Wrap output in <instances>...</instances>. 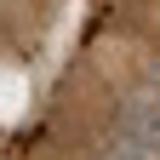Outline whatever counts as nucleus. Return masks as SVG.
<instances>
[{
  "instance_id": "f257e3e1",
  "label": "nucleus",
  "mask_w": 160,
  "mask_h": 160,
  "mask_svg": "<svg viewBox=\"0 0 160 160\" xmlns=\"http://www.w3.org/2000/svg\"><path fill=\"white\" fill-rule=\"evenodd\" d=\"M120 137H132L137 149L160 154V74H149L137 92H126V103H120Z\"/></svg>"
},
{
  "instance_id": "f03ea898",
  "label": "nucleus",
  "mask_w": 160,
  "mask_h": 160,
  "mask_svg": "<svg viewBox=\"0 0 160 160\" xmlns=\"http://www.w3.org/2000/svg\"><path fill=\"white\" fill-rule=\"evenodd\" d=\"M97 160H160V154H149V149H137L132 137H120V132H114V143H109L103 154H97Z\"/></svg>"
},
{
  "instance_id": "7ed1b4c3",
  "label": "nucleus",
  "mask_w": 160,
  "mask_h": 160,
  "mask_svg": "<svg viewBox=\"0 0 160 160\" xmlns=\"http://www.w3.org/2000/svg\"><path fill=\"white\" fill-rule=\"evenodd\" d=\"M154 74H160V69H154Z\"/></svg>"
}]
</instances>
